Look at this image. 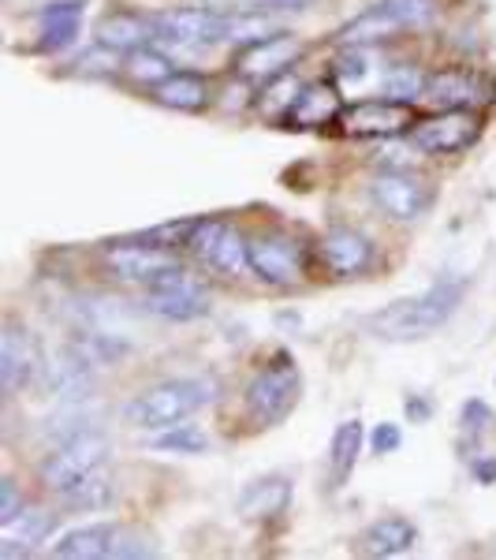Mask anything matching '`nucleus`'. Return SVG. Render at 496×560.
<instances>
[{
  "instance_id": "1",
  "label": "nucleus",
  "mask_w": 496,
  "mask_h": 560,
  "mask_svg": "<svg viewBox=\"0 0 496 560\" xmlns=\"http://www.w3.org/2000/svg\"><path fill=\"white\" fill-rule=\"evenodd\" d=\"M467 280H437L422 295L400 300L385 311H377L369 318V332L381 340H418L429 337L433 329H440L456 314V306L463 303Z\"/></svg>"
},
{
  "instance_id": "2",
  "label": "nucleus",
  "mask_w": 496,
  "mask_h": 560,
  "mask_svg": "<svg viewBox=\"0 0 496 560\" xmlns=\"http://www.w3.org/2000/svg\"><path fill=\"white\" fill-rule=\"evenodd\" d=\"M205 400H210L205 382L176 377V382H161V385L142 388L123 415H128V422L139 430H173L179 422L191 419Z\"/></svg>"
},
{
  "instance_id": "3",
  "label": "nucleus",
  "mask_w": 496,
  "mask_h": 560,
  "mask_svg": "<svg viewBox=\"0 0 496 560\" xmlns=\"http://www.w3.org/2000/svg\"><path fill=\"white\" fill-rule=\"evenodd\" d=\"M440 12V0H381L369 12L358 15L340 31V42L347 45H369L385 42L400 31H414V26H429Z\"/></svg>"
},
{
  "instance_id": "4",
  "label": "nucleus",
  "mask_w": 496,
  "mask_h": 560,
  "mask_svg": "<svg viewBox=\"0 0 496 560\" xmlns=\"http://www.w3.org/2000/svg\"><path fill=\"white\" fill-rule=\"evenodd\" d=\"M108 459V441L97 430H79L71 438L60 441L49 456L42 459L38 475L52 493H64L68 486H75L79 478H86L90 471H102Z\"/></svg>"
},
{
  "instance_id": "5",
  "label": "nucleus",
  "mask_w": 496,
  "mask_h": 560,
  "mask_svg": "<svg viewBox=\"0 0 496 560\" xmlns=\"http://www.w3.org/2000/svg\"><path fill=\"white\" fill-rule=\"evenodd\" d=\"M157 549L131 527H116V523H90V527L68 530L64 538L52 546V557L64 560H128V557H153Z\"/></svg>"
},
{
  "instance_id": "6",
  "label": "nucleus",
  "mask_w": 496,
  "mask_h": 560,
  "mask_svg": "<svg viewBox=\"0 0 496 560\" xmlns=\"http://www.w3.org/2000/svg\"><path fill=\"white\" fill-rule=\"evenodd\" d=\"M299 370L292 366V359L281 355L276 363H269L265 370H258L255 382L247 385V408L255 415L258 427H276L281 419H287L299 400Z\"/></svg>"
},
{
  "instance_id": "7",
  "label": "nucleus",
  "mask_w": 496,
  "mask_h": 560,
  "mask_svg": "<svg viewBox=\"0 0 496 560\" xmlns=\"http://www.w3.org/2000/svg\"><path fill=\"white\" fill-rule=\"evenodd\" d=\"M191 250L202 266L216 269L224 277H247L255 273L250 266V240L239 229H232L228 221H202L191 236Z\"/></svg>"
},
{
  "instance_id": "8",
  "label": "nucleus",
  "mask_w": 496,
  "mask_h": 560,
  "mask_svg": "<svg viewBox=\"0 0 496 560\" xmlns=\"http://www.w3.org/2000/svg\"><path fill=\"white\" fill-rule=\"evenodd\" d=\"M105 266L123 280H139V284H153L157 277H165L168 269H179V258L168 247H157L150 240H116L105 243L102 250Z\"/></svg>"
},
{
  "instance_id": "9",
  "label": "nucleus",
  "mask_w": 496,
  "mask_h": 560,
  "mask_svg": "<svg viewBox=\"0 0 496 560\" xmlns=\"http://www.w3.org/2000/svg\"><path fill=\"white\" fill-rule=\"evenodd\" d=\"M477 131H482V120L471 108H445V113L429 116V120H418V128L411 131V142L422 153L445 158V153L471 150L477 142Z\"/></svg>"
},
{
  "instance_id": "10",
  "label": "nucleus",
  "mask_w": 496,
  "mask_h": 560,
  "mask_svg": "<svg viewBox=\"0 0 496 560\" xmlns=\"http://www.w3.org/2000/svg\"><path fill=\"white\" fill-rule=\"evenodd\" d=\"M414 108L400 97H377V102H358L340 113V128L351 139H392V135L411 131Z\"/></svg>"
},
{
  "instance_id": "11",
  "label": "nucleus",
  "mask_w": 496,
  "mask_h": 560,
  "mask_svg": "<svg viewBox=\"0 0 496 560\" xmlns=\"http://www.w3.org/2000/svg\"><path fill=\"white\" fill-rule=\"evenodd\" d=\"M142 306L165 322H194V318H202V314H210V295L198 284H191V280L184 277V269H168L165 277H157L150 284Z\"/></svg>"
},
{
  "instance_id": "12",
  "label": "nucleus",
  "mask_w": 496,
  "mask_h": 560,
  "mask_svg": "<svg viewBox=\"0 0 496 560\" xmlns=\"http://www.w3.org/2000/svg\"><path fill=\"white\" fill-rule=\"evenodd\" d=\"M42 351L38 340L23 329V325L8 322L4 325V340H0V385L4 393H20L42 374Z\"/></svg>"
},
{
  "instance_id": "13",
  "label": "nucleus",
  "mask_w": 496,
  "mask_h": 560,
  "mask_svg": "<svg viewBox=\"0 0 496 560\" xmlns=\"http://www.w3.org/2000/svg\"><path fill=\"white\" fill-rule=\"evenodd\" d=\"M369 195H374V202L389 217H395V221H414V217L426 213L433 202V187L422 184V179L411 173H381L369 184Z\"/></svg>"
},
{
  "instance_id": "14",
  "label": "nucleus",
  "mask_w": 496,
  "mask_h": 560,
  "mask_svg": "<svg viewBox=\"0 0 496 560\" xmlns=\"http://www.w3.org/2000/svg\"><path fill=\"white\" fill-rule=\"evenodd\" d=\"M295 57H299V42L276 31L261 42H250L236 57V71L243 79H276L295 65Z\"/></svg>"
},
{
  "instance_id": "15",
  "label": "nucleus",
  "mask_w": 496,
  "mask_h": 560,
  "mask_svg": "<svg viewBox=\"0 0 496 560\" xmlns=\"http://www.w3.org/2000/svg\"><path fill=\"white\" fill-rule=\"evenodd\" d=\"M153 26H157V38L176 45H194V42H224L228 20L213 15L210 8H173V12L153 15Z\"/></svg>"
},
{
  "instance_id": "16",
  "label": "nucleus",
  "mask_w": 496,
  "mask_h": 560,
  "mask_svg": "<svg viewBox=\"0 0 496 560\" xmlns=\"http://www.w3.org/2000/svg\"><path fill=\"white\" fill-rule=\"evenodd\" d=\"M321 255H324V266H329L336 277H358V273H366L369 261H374V243H369L358 229L340 224V229L324 232Z\"/></svg>"
},
{
  "instance_id": "17",
  "label": "nucleus",
  "mask_w": 496,
  "mask_h": 560,
  "mask_svg": "<svg viewBox=\"0 0 496 560\" xmlns=\"http://www.w3.org/2000/svg\"><path fill=\"white\" fill-rule=\"evenodd\" d=\"M250 266L265 284H295L303 277L299 250L292 247V240L281 236H258L250 240Z\"/></svg>"
},
{
  "instance_id": "18",
  "label": "nucleus",
  "mask_w": 496,
  "mask_h": 560,
  "mask_svg": "<svg viewBox=\"0 0 496 560\" xmlns=\"http://www.w3.org/2000/svg\"><path fill=\"white\" fill-rule=\"evenodd\" d=\"M45 388L57 400H83L94 393V374H90V359L79 355L75 348L60 351L52 363H45Z\"/></svg>"
},
{
  "instance_id": "19",
  "label": "nucleus",
  "mask_w": 496,
  "mask_h": 560,
  "mask_svg": "<svg viewBox=\"0 0 496 560\" xmlns=\"http://www.w3.org/2000/svg\"><path fill=\"white\" fill-rule=\"evenodd\" d=\"M340 113H344V97H340L336 83L321 79V83H310L299 94V102L287 113V124L295 128H324V124H340Z\"/></svg>"
},
{
  "instance_id": "20",
  "label": "nucleus",
  "mask_w": 496,
  "mask_h": 560,
  "mask_svg": "<svg viewBox=\"0 0 496 560\" xmlns=\"http://www.w3.org/2000/svg\"><path fill=\"white\" fill-rule=\"evenodd\" d=\"M422 94H426V102L437 108H471L477 102H485L482 79L463 68H445V71H437V75H429Z\"/></svg>"
},
{
  "instance_id": "21",
  "label": "nucleus",
  "mask_w": 496,
  "mask_h": 560,
  "mask_svg": "<svg viewBox=\"0 0 496 560\" xmlns=\"http://www.w3.org/2000/svg\"><path fill=\"white\" fill-rule=\"evenodd\" d=\"M150 38H157V26L153 20H142L134 12H108L102 23H97V45H108L116 52H134L142 49Z\"/></svg>"
},
{
  "instance_id": "22",
  "label": "nucleus",
  "mask_w": 496,
  "mask_h": 560,
  "mask_svg": "<svg viewBox=\"0 0 496 560\" xmlns=\"http://www.w3.org/2000/svg\"><path fill=\"white\" fill-rule=\"evenodd\" d=\"M153 97H157L165 108H179V113H202L210 105V83L194 71H173L165 83L153 86Z\"/></svg>"
},
{
  "instance_id": "23",
  "label": "nucleus",
  "mask_w": 496,
  "mask_h": 560,
  "mask_svg": "<svg viewBox=\"0 0 496 560\" xmlns=\"http://www.w3.org/2000/svg\"><path fill=\"white\" fill-rule=\"evenodd\" d=\"M418 541V527L408 523L403 516H389V520H377L374 527H366L363 535V553L369 557H400L414 549Z\"/></svg>"
},
{
  "instance_id": "24",
  "label": "nucleus",
  "mask_w": 496,
  "mask_h": 560,
  "mask_svg": "<svg viewBox=\"0 0 496 560\" xmlns=\"http://www.w3.org/2000/svg\"><path fill=\"white\" fill-rule=\"evenodd\" d=\"M292 501V486L284 478H261V482L247 486L239 497V516L243 520H273L281 516Z\"/></svg>"
},
{
  "instance_id": "25",
  "label": "nucleus",
  "mask_w": 496,
  "mask_h": 560,
  "mask_svg": "<svg viewBox=\"0 0 496 560\" xmlns=\"http://www.w3.org/2000/svg\"><path fill=\"white\" fill-rule=\"evenodd\" d=\"M45 38L38 49H68L75 42L79 26H83V0H64V4H49L42 12Z\"/></svg>"
},
{
  "instance_id": "26",
  "label": "nucleus",
  "mask_w": 496,
  "mask_h": 560,
  "mask_svg": "<svg viewBox=\"0 0 496 560\" xmlns=\"http://www.w3.org/2000/svg\"><path fill=\"white\" fill-rule=\"evenodd\" d=\"M358 453H363V422H358V419L340 422L336 433H332V453H329L332 486L347 482L351 471H355V464H358Z\"/></svg>"
},
{
  "instance_id": "27",
  "label": "nucleus",
  "mask_w": 496,
  "mask_h": 560,
  "mask_svg": "<svg viewBox=\"0 0 496 560\" xmlns=\"http://www.w3.org/2000/svg\"><path fill=\"white\" fill-rule=\"evenodd\" d=\"M60 501L68 504V509L75 512H97V509H108L113 504V478L102 471H90L86 478H79L75 486H68L64 493H60Z\"/></svg>"
},
{
  "instance_id": "28",
  "label": "nucleus",
  "mask_w": 496,
  "mask_h": 560,
  "mask_svg": "<svg viewBox=\"0 0 496 560\" xmlns=\"http://www.w3.org/2000/svg\"><path fill=\"white\" fill-rule=\"evenodd\" d=\"M299 94H303V86L292 71L269 79L265 97H261V116H265V120H287V113H292V105L299 102Z\"/></svg>"
},
{
  "instance_id": "29",
  "label": "nucleus",
  "mask_w": 496,
  "mask_h": 560,
  "mask_svg": "<svg viewBox=\"0 0 496 560\" xmlns=\"http://www.w3.org/2000/svg\"><path fill=\"white\" fill-rule=\"evenodd\" d=\"M123 68H128L131 79H139V83H153V86L165 83V79L173 75V65H168V57H161V52L146 49V45H142V49H134Z\"/></svg>"
},
{
  "instance_id": "30",
  "label": "nucleus",
  "mask_w": 496,
  "mask_h": 560,
  "mask_svg": "<svg viewBox=\"0 0 496 560\" xmlns=\"http://www.w3.org/2000/svg\"><path fill=\"white\" fill-rule=\"evenodd\" d=\"M198 224H202V221H173V224H157V229L142 232L139 240H150V243H157V247H168V250H176V247H191V236H194Z\"/></svg>"
},
{
  "instance_id": "31",
  "label": "nucleus",
  "mask_w": 496,
  "mask_h": 560,
  "mask_svg": "<svg viewBox=\"0 0 496 560\" xmlns=\"http://www.w3.org/2000/svg\"><path fill=\"white\" fill-rule=\"evenodd\" d=\"M161 448H168V453H187V456H198L210 448V441H205L202 430L187 427V422H179V427H173V433H165V438L157 441Z\"/></svg>"
},
{
  "instance_id": "32",
  "label": "nucleus",
  "mask_w": 496,
  "mask_h": 560,
  "mask_svg": "<svg viewBox=\"0 0 496 560\" xmlns=\"http://www.w3.org/2000/svg\"><path fill=\"white\" fill-rule=\"evenodd\" d=\"M12 527L23 530V541H31V546H38V541L49 538V530L57 527V516L52 512H38V509H23V516L12 523Z\"/></svg>"
},
{
  "instance_id": "33",
  "label": "nucleus",
  "mask_w": 496,
  "mask_h": 560,
  "mask_svg": "<svg viewBox=\"0 0 496 560\" xmlns=\"http://www.w3.org/2000/svg\"><path fill=\"white\" fill-rule=\"evenodd\" d=\"M385 90L400 97V102H408V97H414L418 90H426V83H422V75L411 65H395L389 75H385Z\"/></svg>"
},
{
  "instance_id": "34",
  "label": "nucleus",
  "mask_w": 496,
  "mask_h": 560,
  "mask_svg": "<svg viewBox=\"0 0 496 560\" xmlns=\"http://www.w3.org/2000/svg\"><path fill=\"white\" fill-rule=\"evenodd\" d=\"M116 49H108V45H102L97 52H86L83 60H79V75H116L120 71V57H113Z\"/></svg>"
},
{
  "instance_id": "35",
  "label": "nucleus",
  "mask_w": 496,
  "mask_h": 560,
  "mask_svg": "<svg viewBox=\"0 0 496 560\" xmlns=\"http://www.w3.org/2000/svg\"><path fill=\"white\" fill-rule=\"evenodd\" d=\"M20 516H23L20 486H15L12 478H4V482H0V527H12Z\"/></svg>"
},
{
  "instance_id": "36",
  "label": "nucleus",
  "mask_w": 496,
  "mask_h": 560,
  "mask_svg": "<svg viewBox=\"0 0 496 560\" xmlns=\"http://www.w3.org/2000/svg\"><path fill=\"white\" fill-rule=\"evenodd\" d=\"M400 441H403V433H400V427L395 422H381V427L374 430V453H395L400 448Z\"/></svg>"
},
{
  "instance_id": "37",
  "label": "nucleus",
  "mask_w": 496,
  "mask_h": 560,
  "mask_svg": "<svg viewBox=\"0 0 496 560\" xmlns=\"http://www.w3.org/2000/svg\"><path fill=\"white\" fill-rule=\"evenodd\" d=\"M314 0H255V12H303Z\"/></svg>"
},
{
  "instance_id": "38",
  "label": "nucleus",
  "mask_w": 496,
  "mask_h": 560,
  "mask_svg": "<svg viewBox=\"0 0 496 560\" xmlns=\"http://www.w3.org/2000/svg\"><path fill=\"white\" fill-rule=\"evenodd\" d=\"M485 422H489V408H485L482 400H471V404H467V408H463V427H467V430H482Z\"/></svg>"
},
{
  "instance_id": "39",
  "label": "nucleus",
  "mask_w": 496,
  "mask_h": 560,
  "mask_svg": "<svg viewBox=\"0 0 496 560\" xmlns=\"http://www.w3.org/2000/svg\"><path fill=\"white\" fill-rule=\"evenodd\" d=\"M363 71H366L363 57H344V60H340V75H363Z\"/></svg>"
},
{
  "instance_id": "40",
  "label": "nucleus",
  "mask_w": 496,
  "mask_h": 560,
  "mask_svg": "<svg viewBox=\"0 0 496 560\" xmlns=\"http://www.w3.org/2000/svg\"><path fill=\"white\" fill-rule=\"evenodd\" d=\"M474 475H477V482H496V459H482V464L474 467Z\"/></svg>"
},
{
  "instance_id": "41",
  "label": "nucleus",
  "mask_w": 496,
  "mask_h": 560,
  "mask_svg": "<svg viewBox=\"0 0 496 560\" xmlns=\"http://www.w3.org/2000/svg\"><path fill=\"white\" fill-rule=\"evenodd\" d=\"M408 415H411V419H418V422H426L433 415L429 400H408Z\"/></svg>"
}]
</instances>
